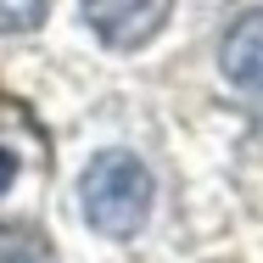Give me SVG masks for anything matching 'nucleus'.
Here are the masks:
<instances>
[{
  "label": "nucleus",
  "mask_w": 263,
  "mask_h": 263,
  "mask_svg": "<svg viewBox=\"0 0 263 263\" xmlns=\"http://www.w3.org/2000/svg\"><path fill=\"white\" fill-rule=\"evenodd\" d=\"M152 168L135 157V152H101L90 157L84 179H79V208H84V224L101 230L106 241H129L146 230L152 218Z\"/></svg>",
  "instance_id": "1"
},
{
  "label": "nucleus",
  "mask_w": 263,
  "mask_h": 263,
  "mask_svg": "<svg viewBox=\"0 0 263 263\" xmlns=\"http://www.w3.org/2000/svg\"><path fill=\"white\" fill-rule=\"evenodd\" d=\"M168 11H174V0H84V23L112 51H135V45L157 40Z\"/></svg>",
  "instance_id": "2"
},
{
  "label": "nucleus",
  "mask_w": 263,
  "mask_h": 263,
  "mask_svg": "<svg viewBox=\"0 0 263 263\" xmlns=\"http://www.w3.org/2000/svg\"><path fill=\"white\" fill-rule=\"evenodd\" d=\"M218 67H224V79H230L235 90L263 96V6L230 23L224 45H218Z\"/></svg>",
  "instance_id": "3"
},
{
  "label": "nucleus",
  "mask_w": 263,
  "mask_h": 263,
  "mask_svg": "<svg viewBox=\"0 0 263 263\" xmlns=\"http://www.w3.org/2000/svg\"><path fill=\"white\" fill-rule=\"evenodd\" d=\"M0 263H56V252L28 230H0Z\"/></svg>",
  "instance_id": "4"
},
{
  "label": "nucleus",
  "mask_w": 263,
  "mask_h": 263,
  "mask_svg": "<svg viewBox=\"0 0 263 263\" xmlns=\"http://www.w3.org/2000/svg\"><path fill=\"white\" fill-rule=\"evenodd\" d=\"M51 11V0H0V34H28L40 28Z\"/></svg>",
  "instance_id": "5"
},
{
  "label": "nucleus",
  "mask_w": 263,
  "mask_h": 263,
  "mask_svg": "<svg viewBox=\"0 0 263 263\" xmlns=\"http://www.w3.org/2000/svg\"><path fill=\"white\" fill-rule=\"evenodd\" d=\"M11 179H17V157H11L6 146H0V196L11 191Z\"/></svg>",
  "instance_id": "6"
}]
</instances>
